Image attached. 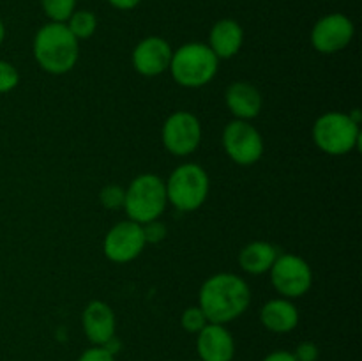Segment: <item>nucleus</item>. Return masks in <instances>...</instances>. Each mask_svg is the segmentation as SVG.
<instances>
[{
	"instance_id": "obj_1",
	"label": "nucleus",
	"mask_w": 362,
	"mask_h": 361,
	"mask_svg": "<svg viewBox=\"0 0 362 361\" xmlns=\"http://www.w3.org/2000/svg\"><path fill=\"white\" fill-rule=\"evenodd\" d=\"M202 311L212 324H223L239 319L250 308L251 290L246 280L233 273H218L204 282L198 296Z\"/></svg>"
},
{
	"instance_id": "obj_7",
	"label": "nucleus",
	"mask_w": 362,
	"mask_h": 361,
	"mask_svg": "<svg viewBox=\"0 0 362 361\" xmlns=\"http://www.w3.org/2000/svg\"><path fill=\"white\" fill-rule=\"evenodd\" d=\"M269 273L272 287L286 299L304 296L313 283V271L299 255H278Z\"/></svg>"
},
{
	"instance_id": "obj_25",
	"label": "nucleus",
	"mask_w": 362,
	"mask_h": 361,
	"mask_svg": "<svg viewBox=\"0 0 362 361\" xmlns=\"http://www.w3.org/2000/svg\"><path fill=\"white\" fill-rule=\"evenodd\" d=\"M78 361H117L115 354L110 353L106 347L103 345H92L87 350H83Z\"/></svg>"
},
{
	"instance_id": "obj_18",
	"label": "nucleus",
	"mask_w": 362,
	"mask_h": 361,
	"mask_svg": "<svg viewBox=\"0 0 362 361\" xmlns=\"http://www.w3.org/2000/svg\"><path fill=\"white\" fill-rule=\"evenodd\" d=\"M278 258V250L267 241H253L246 244L239 253V264L250 275H264L271 271Z\"/></svg>"
},
{
	"instance_id": "obj_19",
	"label": "nucleus",
	"mask_w": 362,
	"mask_h": 361,
	"mask_svg": "<svg viewBox=\"0 0 362 361\" xmlns=\"http://www.w3.org/2000/svg\"><path fill=\"white\" fill-rule=\"evenodd\" d=\"M67 28H69L71 34L78 39V41H83L94 35L95 28H98V18L94 13L87 9L74 11L69 16V20L66 21Z\"/></svg>"
},
{
	"instance_id": "obj_11",
	"label": "nucleus",
	"mask_w": 362,
	"mask_h": 361,
	"mask_svg": "<svg viewBox=\"0 0 362 361\" xmlns=\"http://www.w3.org/2000/svg\"><path fill=\"white\" fill-rule=\"evenodd\" d=\"M356 27L352 20L341 13L325 14L313 25L311 30V45L318 53L331 55L345 50L352 42Z\"/></svg>"
},
{
	"instance_id": "obj_8",
	"label": "nucleus",
	"mask_w": 362,
	"mask_h": 361,
	"mask_svg": "<svg viewBox=\"0 0 362 361\" xmlns=\"http://www.w3.org/2000/svg\"><path fill=\"white\" fill-rule=\"evenodd\" d=\"M223 147L233 163L250 166L264 154V138L250 120L235 119L223 130Z\"/></svg>"
},
{
	"instance_id": "obj_22",
	"label": "nucleus",
	"mask_w": 362,
	"mask_h": 361,
	"mask_svg": "<svg viewBox=\"0 0 362 361\" xmlns=\"http://www.w3.org/2000/svg\"><path fill=\"white\" fill-rule=\"evenodd\" d=\"M124 198H126V190L122 186H117V184H108L99 193L103 207L112 209V211L124 207Z\"/></svg>"
},
{
	"instance_id": "obj_21",
	"label": "nucleus",
	"mask_w": 362,
	"mask_h": 361,
	"mask_svg": "<svg viewBox=\"0 0 362 361\" xmlns=\"http://www.w3.org/2000/svg\"><path fill=\"white\" fill-rule=\"evenodd\" d=\"M180 324H182V328L186 329L187 333H191V335H198V333L209 324V321L207 317H205L204 311H202L200 306H189L184 310L182 317H180Z\"/></svg>"
},
{
	"instance_id": "obj_30",
	"label": "nucleus",
	"mask_w": 362,
	"mask_h": 361,
	"mask_svg": "<svg viewBox=\"0 0 362 361\" xmlns=\"http://www.w3.org/2000/svg\"><path fill=\"white\" fill-rule=\"evenodd\" d=\"M198 361H200V360H198Z\"/></svg>"
},
{
	"instance_id": "obj_17",
	"label": "nucleus",
	"mask_w": 362,
	"mask_h": 361,
	"mask_svg": "<svg viewBox=\"0 0 362 361\" xmlns=\"http://www.w3.org/2000/svg\"><path fill=\"white\" fill-rule=\"evenodd\" d=\"M260 321L269 331L290 333L299 324V311H297L296 304L286 297L271 299L262 306Z\"/></svg>"
},
{
	"instance_id": "obj_2",
	"label": "nucleus",
	"mask_w": 362,
	"mask_h": 361,
	"mask_svg": "<svg viewBox=\"0 0 362 361\" xmlns=\"http://www.w3.org/2000/svg\"><path fill=\"white\" fill-rule=\"evenodd\" d=\"M35 62L49 74H66L80 59V41L69 32L66 23L42 25L32 45Z\"/></svg>"
},
{
	"instance_id": "obj_3",
	"label": "nucleus",
	"mask_w": 362,
	"mask_h": 361,
	"mask_svg": "<svg viewBox=\"0 0 362 361\" xmlns=\"http://www.w3.org/2000/svg\"><path fill=\"white\" fill-rule=\"evenodd\" d=\"M218 66L219 59L205 42H187L173 52L170 73L182 87L198 88L214 80Z\"/></svg>"
},
{
	"instance_id": "obj_10",
	"label": "nucleus",
	"mask_w": 362,
	"mask_h": 361,
	"mask_svg": "<svg viewBox=\"0 0 362 361\" xmlns=\"http://www.w3.org/2000/svg\"><path fill=\"white\" fill-rule=\"evenodd\" d=\"M145 244L147 241H145L140 223L126 219V222L115 223L108 230L103 241V251L108 260L115 264H126V262L134 260L144 251Z\"/></svg>"
},
{
	"instance_id": "obj_28",
	"label": "nucleus",
	"mask_w": 362,
	"mask_h": 361,
	"mask_svg": "<svg viewBox=\"0 0 362 361\" xmlns=\"http://www.w3.org/2000/svg\"><path fill=\"white\" fill-rule=\"evenodd\" d=\"M140 2L141 0H108L110 6L119 11H131L140 6Z\"/></svg>"
},
{
	"instance_id": "obj_20",
	"label": "nucleus",
	"mask_w": 362,
	"mask_h": 361,
	"mask_svg": "<svg viewBox=\"0 0 362 361\" xmlns=\"http://www.w3.org/2000/svg\"><path fill=\"white\" fill-rule=\"evenodd\" d=\"M41 7L49 21L66 23L71 14L76 11V0H41Z\"/></svg>"
},
{
	"instance_id": "obj_6",
	"label": "nucleus",
	"mask_w": 362,
	"mask_h": 361,
	"mask_svg": "<svg viewBox=\"0 0 362 361\" xmlns=\"http://www.w3.org/2000/svg\"><path fill=\"white\" fill-rule=\"evenodd\" d=\"M361 127L349 113L327 112L313 124V142L329 156H345L359 145Z\"/></svg>"
},
{
	"instance_id": "obj_23",
	"label": "nucleus",
	"mask_w": 362,
	"mask_h": 361,
	"mask_svg": "<svg viewBox=\"0 0 362 361\" xmlns=\"http://www.w3.org/2000/svg\"><path fill=\"white\" fill-rule=\"evenodd\" d=\"M20 84V73L11 62L0 60V94L14 91Z\"/></svg>"
},
{
	"instance_id": "obj_5",
	"label": "nucleus",
	"mask_w": 362,
	"mask_h": 361,
	"mask_svg": "<svg viewBox=\"0 0 362 361\" xmlns=\"http://www.w3.org/2000/svg\"><path fill=\"white\" fill-rule=\"evenodd\" d=\"M168 204L182 212L200 209L209 197V176L197 163H184L177 166L165 183Z\"/></svg>"
},
{
	"instance_id": "obj_13",
	"label": "nucleus",
	"mask_w": 362,
	"mask_h": 361,
	"mask_svg": "<svg viewBox=\"0 0 362 361\" xmlns=\"http://www.w3.org/2000/svg\"><path fill=\"white\" fill-rule=\"evenodd\" d=\"M81 324H83L85 336L92 345H106L110 340L115 338V314L105 301H90L81 314Z\"/></svg>"
},
{
	"instance_id": "obj_14",
	"label": "nucleus",
	"mask_w": 362,
	"mask_h": 361,
	"mask_svg": "<svg viewBox=\"0 0 362 361\" xmlns=\"http://www.w3.org/2000/svg\"><path fill=\"white\" fill-rule=\"evenodd\" d=\"M200 361H232L235 357V340L223 324L209 322L197 338Z\"/></svg>"
},
{
	"instance_id": "obj_16",
	"label": "nucleus",
	"mask_w": 362,
	"mask_h": 361,
	"mask_svg": "<svg viewBox=\"0 0 362 361\" xmlns=\"http://www.w3.org/2000/svg\"><path fill=\"white\" fill-rule=\"evenodd\" d=\"M244 42V30L235 20L223 18L216 21L209 34V48L219 60L232 59L239 53Z\"/></svg>"
},
{
	"instance_id": "obj_29",
	"label": "nucleus",
	"mask_w": 362,
	"mask_h": 361,
	"mask_svg": "<svg viewBox=\"0 0 362 361\" xmlns=\"http://www.w3.org/2000/svg\"><path fill=\"white\" fill-rule=\"evenodd\" d=\"M4 39H6V25H4L2 20H0V45L4 42Z\"/></svg>"
},
{
	"instance_id": "obj_24",
	"label": "nucleus",
	"mask_w": 362,
	"mask_h": 361,
	"mask_svg": "<svg viewBox=\"0 0 362 361\" xmlns=\"http://www.w3.org/2000/svg\"><path fill=\"white\" fill-rule=\"evenodd\" d=\"M141 229H144L145 241L151 244L161 243V241L166 237V227H165V223H161L159 219L145 223V225H141Z\"/></svg>"
},
{
	"instance_id": "obj_15",
	"label": "nucleus",
	"mask_w": 362,
	"mask_h": 361,
	"mask_svg": "<svg viewBox=\"0 0 362 361\" xmlns=\"http://www.w3.org/2000/svg\"><path fill=\"white\" fill-rule=\"evenodd\" d=\"M225 101L230 113L239 120H251L258 117L264 105L260 91L247 81H233L226 88Z\"/></svg>"
},
{
	"instance_id": "obj_9",
	"label": "nucleus",
	"mask_w": 362,
	"mask_h": 361,
	"mask_svg": "<svg viewBox=\"0 0 362 361\" xmlns=\"http://www.w3.org/2000/svg\"><path fill=\"white\" fill-rule=\"evenodd\" d=\"M202 142V124L186 110L172 113L163 126V144L173 156H189Z\"/></svg>"
},
{
	"instance_id": "obj_4",
	"label": "nucleus",
	"mask_w": 362,
	"mask_h": 361,
	"mask_svg": "<svg viewBox=\"0 0 362 361\" xmlns=\"http://www.w3.org/2000/svg\"><path fill=\"white\" fill-rule=\"evenodd\" d=\"M168 205L165 180L156 173H141L134 177L126 190L124 207L131 222L145 225L159 219Z\"/></svg>"
},
{
	"instance_id": "obj_12",
	"label": "nucleus",
	"mask_w": 362,
	"mask_h": 361,
	"mask_svg": "<svg viewBox=\"0 0 362 361\" xmlns=\"http://www.w3.org/2000/svg\"><path fill=\"white\" fill-rule=\"evenodd\" d=\"M172 55L173 50L168 41L159 35H148L134 46L131 60L136 73L141 76H159L170 69Z\"/></svg>"
},
{
	"instance_id": "obj_26",
	"label": "nucleus",
	"mask_w": 362,
	"mask_h": 361,
	"mask_svg": "<svg viewBox=\"0 0 362 361\" xmlns=\"http://www.w3.org/2000/svg\"><path fill=\"white\" fill-rule=\"evenodd\" d=\"M297 361H317L320 356V350H318L317 343L313 342H303L299 343V347L293 353Z\"/></svg>"
},
{
	"instance_id": "obj_27",
	"label": "nucleus",
	"mask_w": 362,
	"mask_h": 361,
	"mask_svg": "<svg viewBox=\"0 0 362 361\" xmlns=\"http://www.w3.org/2000/svg\"><path fill=\"white\" fill-rule=\"evenodd\" d=\"M264 361H297L296 356H293V353H290V350H274V353L267 354V356L264 357Z\"/></svg>"
}]
</instances>
